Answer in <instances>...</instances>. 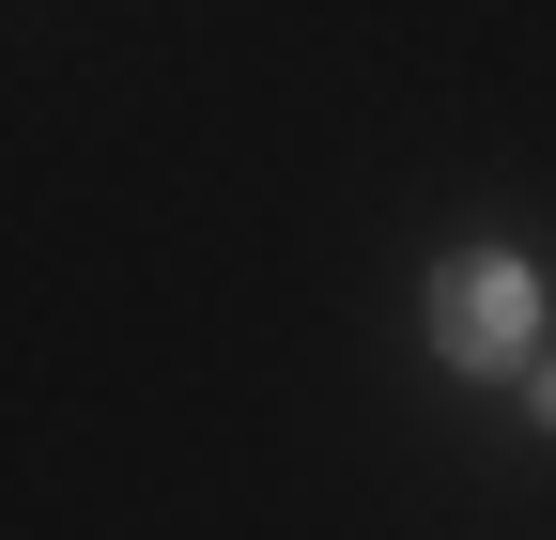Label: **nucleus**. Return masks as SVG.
<instances>
[{
    "label": "nucleus",
    "mask_w": 556,
    "mask_h": 540,
    "mask_svg": "<svg viewBox=\"0 0 556 540\" xmlns=\"http://www.w3.org/2000/svg\"><path fill=\"white\" fill-rule=\"evenodd\" d=\"M433 340H448L464 371H510V356L541 340V294H526V262H495V247H464L448 279H433Z\"/></svg>",
    "instance_id": "1"
},
{
    "label": "nucleus",
    "mask_w": 556,
    "mask_h": 540,
    "mask_svg": "<svg viewBox=\"0 0 556 540\" xmlns=\"http://www.w3.org/2000/svg\"><path fill=\"white\" fill-rule=\"evenodd\" d=\"M541 401H556V371H541Z\"/></svg>",
    "instance_id": "2"
}]
</instances>
